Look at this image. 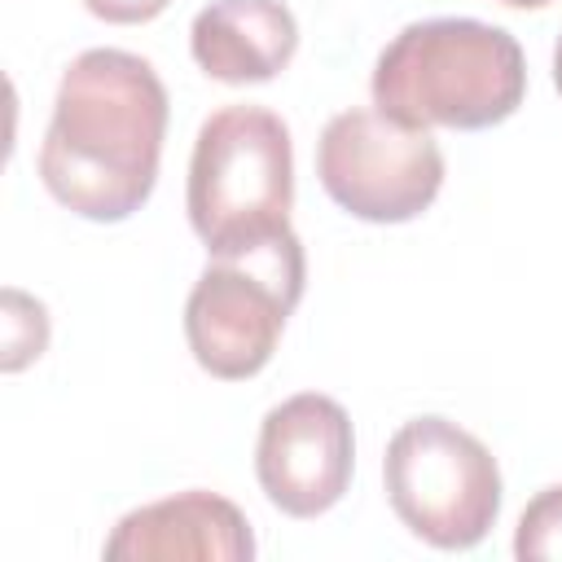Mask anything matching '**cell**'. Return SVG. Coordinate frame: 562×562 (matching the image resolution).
<instances>
[{
	"mask_svg": "<svg viewBox=\"0 0 562 562\" xmlns=\"http://www.w3.org/2000/svg\"><path fill=\"white\" fill-rule=\"evenodd\" d=\"M386 501L435 549H474L501 514L496 457L448 417L404 422L382 457Z\"/></svg>",
	"mask_w": 562,
	"mask_h": 562,
	"instance_id": "cell-4",
	"label": "cell"
},
{
	"mask_svg": "<svg viewBox=\"0 0 562 562\" xmlns=\"http://www.w3.org/2000/svg\"><path fill=\"white\" fill-rule=\"evenodd\" d=\"M356 435L338 400L303 391L281 400L255 443V474L268 501L290 518H316L334 509L351 483Z\"/></svg>",
	"mask_w": 562,
	"mask_h": 562,
	"instance_id": "cell-7",
	"label": "cell"
},
{
	"mask_svg": "<svg viewBox=\"0 0 562 562\" xmlns=\"http://www.w3.org/2000/svg\"><path fill=\"white\" fill-rule=\"evenodd\" d=\"M316 176L347 215L369 224H404L435 202L443 184V154L430 127H408L378 105H356L325 123Z\"/></svg>",
	"mask_w": 562,
	"mask_h": 562,
	"instance_id": "cell-6",
	"label": "cell"
},
{
	"mask_svg": "<svg viewBox=\"0 0 562 562\" xmlns=\"http://www.w3.org/2000/svg\"><path fill=\"white\" fill-rule=\"evenodd\" d=\"M514 553L522 562H562V483L527 501L514 531Z\"/></svg>",
	"mask_w": 562,
	"mask_h": 562,
	"instance_id": "cell-10",
	"label": "cell"
},
{
	"mask_svg": "<svg viewBox=\"0 0 562 562\" xmlns=\"http://www.w3.org/2000/svg\"><path fill=\"white\" fill-rule=\"evenodd\" d=\"M522 92L518 40L479 18L408 22L373 66V105L408 127H496L522 105Z\"/></svg>",
	"mask_w": 562,
	"mask_h": 562,
	"instance_id": "cell-2",
	"label": "cell"
},
{
	"mask_svg": "<svg viewBox=\"0 0 562 562\" xmlns=\"http://www.w3.org/2000/svg\"><path fill=\"white\" fill-rule=\"evenodd\" d=\"M553 83L562 92V35H558V48H553Z\"/></svg>",
	"mask_w": 562,
	"mask_h": 562,
	"instance_id": "cell-13",
	"label": "cell"
},
{
	"mask_svg": "<svg viewBox=\"0 0 562 562\" xmlns=\"http://www.w3.org/2000/svg\"><path fill=\"white\" fill-rule=\"evenodd\" d=\"M193 61L220 83H263L299 48V22L281 0H211L189 26Z\"/></svg>",
	"mask_w": 562,
	"mask_h": 562,
	"instance_id": "cell-9",
	"label": "cell"
},
{
	"mask_svg": "<svg viewBox=\"0 0 562 562\" xmlns=\"http://www.w3.org/2000/svg\"><path fill=\"white\" fill-rule=\"evenodd\" d=\"M48 347V312L44 303H35L22 290H4V369H22L31 360H40V351Z\"/></svg>",
	"mask_w": 562,
	"mask_h": 562,
	"instance_id": "cell-11",
	"label": "cell"
},
{
	"mask_svg": "<svg viewBox=\"0 0 562 562\" xmlns=\"http://www.w3.org/2000/svg\"><path fill=\"white\" fill-rule=\"evenodd\" d=\"M501 4H509V9H544L549 0H501Z\"/></svg>",
	"mask_w": 562,
	"mask_h": 562,
	"instance_id": "cell-14",
	"label": "cell"
},
{
	"mask_svg": "<svg viewBox=\"0 0 562 562\" xmlns=\"http://www.w3.org/2000/svg\"><path fill=\"white\" fill-rule=\"evenodd\" d=\"M184 202L211 259H237L290 237L294 149L281 114L263 105L215 110L198 127Z\"/></svg>",
	"mask_w": 562,
	"mask_h": 562,
	"instance_id": "cell-3",
	"label": "cell"
},
{
	"mask_svg": "<svg viewBox=\"0 0 562 562\" xmlns=\"http://www.w3.org/2000/svg\"><path fill=\"white\" fill-rule=\"evenodd\" d=\"M110 562H171V558H198V562H246L255 558V536L246 514L215 492H180L154 505H140L119 518V527L105 540Z\"/></svg>",
	"mask_w": 562,
	"mask_h": 562,
	"instance_id": "cell-8",
	"label": "cell"
},
{
	"mask_svg": "<svg viewBox=\"0 0 562 562\" xmlns=\"http://www.w3.org/2000/svg\"><path fill=\"white\" fill-rule=\"evenodd\" d=\"M92 18L101 22H114V26H136V22H149L158 18L171 0H83Z\"/></svg>",
	"mask_w": 562,
	"mask_h": 562,
	"instance_id": "cell-12",
	"label": "cell"
},
{
	"mask_svg": "<svg viewBox=\"0 0 562 562\" xmlns=\"http://www.w3.org/2000/svg\"><path fill=\"white\" fill-rule=\"evenodd\" d=\"M303 246L294 233L263 250L206 263L184 303L193 360L220 382L255 378L272 360L285 316L303 294Z\"/></svg>",
	"mask_w": 562,
	"mask_h": 562,
	"instance_id": "cell-5",
	"label": "cell"
},
{
	"mask_svg": "<svg viewBox=\"0 0 562 562\" xmlns=\"http://www.w3.org/2000/svg\"><path fill=\"white\" fill-rule=\"evenodd\" d=\"M162 136L167 88L158 70L127 48H88L57 83L40 180L66 211L119 224L149 202Z\"/></svg>",
	"mask_w": 562,
	"mask_h": 562,
	"instance_id": "cell-1",
	"label": "cell"
}]
</instances>
